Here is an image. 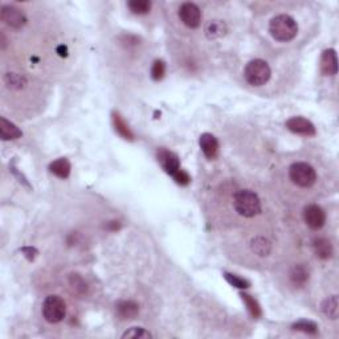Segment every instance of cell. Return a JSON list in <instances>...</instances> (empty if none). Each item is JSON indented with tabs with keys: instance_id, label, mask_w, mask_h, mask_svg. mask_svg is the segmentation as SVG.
Instances as JSON below:
<instances>
[{
	"instance_id": "6da1fadb",
	"label": "cell",
	"mask_w": 339,
	"mask_h": 339,
	"mask_svg": "<svg viewBox=\"0 0 339 339\" xmlns=\"http://www.w3.org/2000/svg\"><path fill=\"white\" fill-rule=\"evenodd\" d=\"M269 32L277 42H290L297 36V22L289 15H278L270 20Z\"/></svg>"
},
{
	"instance_id": "7a4b0ae2",
	"label": "cell",
	"mask_w": 339,
	"mask_h": 339,
	"mask_svg": "<svg viewBox=\"0 0 339 339\" xmlns=\"http://www.w3.org/2000/svg\"><path fill=\"white\" fill-rule=\"evenodd\" d=\"M235 209L244 217H254L261 212V202L251 190H241L235 195Z\"/></svg>"
},
{
	"instance_id": "3957f363",
	"label": "cell",
	"mask_w": 339,
	"mask_h": 339,
	"mask_svg": "<svg viewBox=\"0 0 339 339\" xmlns=\"http://www.w3.org/2000/svg\"><path fill=\"white\" fill-rule=\"evenodd\" d=\"M270 68L268 65V63L260 58H256V60H252L247 64L244 70V76L245 79L248 83L253 86H261L265 85L270 78Z\"/></svg>"
},
{
	"instance_id": "277c9868",
	"label": "cell",
	"mask_w": 339,
	"mask_h": 339,
	"mask_svg": "<svg viewBox=\"0 0 339 339\" xmlns=\"http://www.w3.org/2000/svg\"><path fill=\"white\" fill-rule=\"evenodd\" d=\"M289 176H290V179L295 186L301 188L311 187L317 181L315 170L305 162L293 163L289 168Z\"/></svg>"
},
{
	"instance_id": "5b68a950",
	"label": "cell",
	"mask_w": 339,
	"mask_h": 339,
	"mask_svg": "<svg viewBox=\"0 0 339 339\" xmlns=\"http://www.w3.org/2000/svg\"><path fill=\"white\" fill-rule=\"evenodd\" d=\"M67 306L58 295H48L43 302V315L49 324H58L65 318Z\"/></svg>"
},
{
	"instance_id": "8992f818",
	"label": "cell",
	"mask_w": 339,
	"mask_h": 339,
	"mask_svg": "<svg viewBox=\"0 0 339 339\" xmlns=\"http://www.w3.org/2000/svg\"><path fill=\"white\" fill-rule=\"evenodd\" d=\"M179 17L188 28H197L202 23V12L199 7L190 2L182 4L179 8Z\"/></svg>"
},
{
	"instance_id": "52a82bcc",
	"label": "cell",
	"mask_w": 339,
	"mask_h": 339,
	"mask_svg": "<svg viewBox=\"0 0 339 339\" xmlns=\"http://www.w3.org/2000/svg\"><path fill=\"white\" fill-rule=\"evenodd\" d=\"M304 219L309 228L317 231V229H321L325 225L326 213L317 204H310V206H308L304 209Z\"/></svg>"
},
{
	"instance_id": "ba28073f",
	"label": "cell",
	"mask_w": 339,
	"mask_h": 339,
	"mask_svg": "<svg viewBox=\"0 0 339 339\" xmlns=\"http://www.w3.org/2000/svg\"><path fill=\"white\" fill-rule=\"evenodd\" d=\"M2 20L6 23L7 26L12 27V28H22L26 26L27 17L22 10L16 8L13 6H3L2 7Z\"/></svg>"
},
{
	"instance_id": "9c48e42d",
	"label": "cell",
	"mask_w": 339,
	"mask_h": 339,
	"mask_svg": "<svg viewBox=\"0 0 339 339\" xmlns=\"http://www.w3.org/2000/svg\"><path fill=\"white\" fill-rule=\"evenodd\" d=\"M158 161L159 163L162 165V167L165 168V171L167 174H170L171 176H174L179 170H181V162H179V158H177L176 154L174 152L168 151L166 149H161L158 151Z\"/></svg>"
},
{
	"instance_id": "30bf717a",
	"label": "cell",
	"mask_w": 339,
	"mask_h": 339,
	"mask_svg": "<svg viewBox=\"0 0 339 339\" xmlns=\"http://www.w3.org/2000/svg\"><path fill=\"white\" fill-rule=\"evenodd\" d=\"M286 127L294 134H301V135L311 136L315 134V127L310 121L302 117H293L286 122Z\"/></svg>"
},
{
	"instance_id": "8fae6325",
	"label": "cell",
	"mask_w": 339,
	"mask_h": 339,
	"mask_svg": "<svg viewBox=\"0 0 339 339\" xmlns=\"http://www.w3.org/2000/svg\"><path fill=\"white\" fill-rule=\"evenodd\" d=\"M200 149L204 152V155L208 159H215L219 154V142L216 136L209 133H204L200 135Z\"/></svg>"
},
{
	"instance_id": "7c38bea8",
	"label": "cell",
	"mask_w": 339,
	"mask_h": 339,
	"mask_svg": "<svg viewBox=\"0 0 339 339\" xmlns=\"http://www.w3.org/2000/svg\"><path fill=\"white\" fill-rule=\"evenodd\" d=\"M321 70L326 76H334L338 72V60L334 49H327L321 58Z\"/></svg>"
},
{
	"instance_id": "4fadbf2b",
	"label": "cell",
	"mask_w": 339,
	"mask_h": 339,
	"mask_svg": "<svg viewBox=\"0 0 339 339\" xmlns=\"http://www.w3.org/2000/svg\"><path fill=\"white\" fill-rule=\"evenodd\" d=\"M115 310L121 320H134L139 313V306L134 301H119Z\"/></svg>"
},
{
	"instance_id": "5bb4252c",
	"label": "cell",
	"mask_w": 339,
	"mask_h": 339,
	"mask_svg": "<svg viewBox=\"0 0 339 339\" xmlns=\"http://www.w3.org/2000/svg\"><path fill=\"white\" fill-rule=\"evenodd\" d=\"M22 135V130H20L15 124H12L10 121H7L4 117L0 118V136H2V139H17V138H20Z\"/></svg>"
},
{
	"instance_id": "9a60e30c",
	"label": "cell",
	"mask_w": 339,
	"mask_h": 339,
	"mask_svg": "<svg viewBox=\"0 0 339 339\" xmlns=\"http://www.w3.org/2000/svg\"><path fill=\"white\" fill-rule=\"evenodd\" d=\"M313 248L317 257H320L322 260H327V258H330L331 254H333V245H331V243H330L327 238H315Z\"/></svg>"
},
{
	"instance_id": "2e32d148",
	"label": "cell",
	"mask_w": 339,
	"mask_h": 339,
	"mask_svg": "<svg viewBox=\"0 0 339 339\" xmlns=\"http://www.w3.org/2000/svg\"><path fill=\"white\" fill-rule=\"evenodd\" d=\"M49 170L56 176L61 177V179H67L70 174V163L67 158H60L49 165Z\"/></svg>"
},
{
	"instance_id": "e0dca14e",
	"label": "cell",
	"mask_w": 339,
	"mask_h": 339,
	"mask_svg": "<svg viewBox=\"0 0 339 339\" xmlns=\"http://www.w3.org/2000/svg\"><path fill=\"white\" fill-rule=\"evenodd\" d=\"M289 277L294 285L302 286L309 281V270L304 265H295L289 273Z\"/></svg>"
},
{
	"instance_id": "ac0fdd59",
	"label": "cell",
	"mask_w": 339,
	"mask_h": 339,
	"mask_svg": "<svg viewBox=\"0 0 339 339\" xmlns=\"http://www.w3.org/2000/svg\"><path fill=\"white\" fill-rule=\"evenodd\" d=\"M227 33V26H225L224 22H220V20H212L209 22L206 27V35L209 38H217L222 37Z\"/></svg>"
},
{
	"instance_id": "d6986e66",
	"label": "cell",
	"mask_w": 339,
	"mask_h": 339,
	"mask_svg": "<svg viewBox=\"0 0 339 339\" xmlns=\"http://www.w3.org/2000/svg\"><path fill=\"white\" fill-rule=\"evenodd\" d=\"M252 251L261 257H265L272 251V245L265 237H256L252 240Z\"/></svg>"
},
{
	"instance_id": "ffe728a7",
	"label": "cell",
	"mask_w": 339,
	"mask_h": 339,
	"mask_svg": "<svg viewBox=\"0 0 339 339\" xmlns=\"http://www.w3.org/2000/svg\"><path fill=\"white\" fill-rule=\"evenodd\" d=\"M322 311L325 315L331 320H336L338 318V297L333 295V297L327 298L322 302Z\"/></svg>"
},
{
	"instance_id": "44dd1931",
	"label": "cell",
	"mask_w": 339,
	"mask_h": 339,
	"mask_svg": "<svg viewBox=\"0 0 339 339\" xmlns=\"http://www.w3.org/2000/svg\"><path fill=\"white\" fill-rule=\"evenodd\" d=\"M127 6L135 15H146L151 10V2L149 0H131Z\"/></svg>"
},
{
	"instance_id": "7402d4cb",
	"label": "cell",
	"mask_w": 339,
	"mask_h": 339,
	"mask_svg": "<svg viewBox=\"0 0 339 339\" xmlns=\"http://www.w3.org/2000/svg\"><path fill=\"white\" fill-rule=\"evenodd\" d=\"M113 121H114L115 130H117V133L119 134V135L124 136L125 139H130V141L133 139L134 138L133 133H131V130L129 129V126L125 124V121L121 118V115L118 114V113H114V114H113Z\"/></svg>"
},
{
	"instance_id": "603a6c76",
	"label": "cell",
	"mask_w": 339,
	"mask_h": 339,
	"mask_svg": "<svg viewBox=\"0 0 339 339\" xmlns=\"http://www.w3.org/2000/svg\"><path fill=\"white\" fill-rule=\"evenodd\" d=\"M240 295H241V298H243V301L245 302V305H247V308H248V310H249V313H251L254 318L260 317L261 308H260V305L257 304L256 300L252 298V295L245 294V293H241Z\"/></svg>"
},
{
	"instance_id": "cb8c5ba5",
	"label": "cell",
	"mask_w": 339,
	"mask_h": 339,
	"mask_svg": "<svg viewBox=\"0 0 339 339\" xmlns=\"http://www.w3.org/2000/svg\"><path fill=\"white\" fill-rule=\"evenodd\" d=\"M293 330L302 331V333L306 334H317L318 326L311 321H300V322L293 325Z\"/></svg>"
},
{
	"instance_id": "d4e9b609",
	"label": "cell",
	"mask_w": 339,
	"mask_h": 339,
	"mask_svg": "<svg viewBox=\"0 0 339 339\" xmlns=\"http://www.w3.org/2000/svg\"><path fill=\"white\" fill-rule=\"evenodd\" d=\"M225 280L231 284L232 286H235V288L238 289H247L251 286V284L244 278H240V277L235 276V274H229V273H224Z\"/></svg>"
},
{
	"instance_id": "484cf974",
	"label": "cell",
	"mask_w": 339,
	"mask_h": 339,
	"mask_svg": "<svg viewBox=\"0 0 339 339\" xmlns=\"http://www.w3.org/2000/svg\"><path fill=\"white\" fill-rule=\"evenodd\" d=\"M165 73H166V65L162 60H156L155 63L152 64V68H151L152 79L159 81V79L163 78Z\"/></svg>"
},
{
	"instance_id": "4316f807",
	"label": "cell",
	"mask_w": 339,
	"mask_h": 339,
	"mask_svg": "<svg viewBox=\"0 0 339 339\" xmlns=\"http://www.w3.org/2000/svg\"><path fill=\"white\" fill-rule=\"evenodd\" d=\"M122 338H151V334L142 327H133L122 335Z\"/></svg>"
},
{
	"instance_id": "83f0119b",
	"label": "cell",
	"mask_w": 339,
	"mask_h": 339,
	"mask_svg": "<svg viewBox=\"0 0 339 339\" xmlns=\"http://www.w3.org/2000/svg\"><path fill=\"white\" fill-rule=\"evenodd\" d=\"M7 78L10 79V86H12V88L22 89L23 86H24V84H26V79L23 78L22 76H19V74L10 73L7 76Z\"/></svg>"
},
{
	"instance_id": "f1b7e54d",
	"label": "cell",
	"mask_w": 339,
	"mask_h": 339,
	"mask_svg": "<svg viewBox=\"0 0 339 339\" xmlns=\"http://www.w3.org/2000/svg\"><path fill=\"white\" fill-rule=\"evenodd\" d=\"M172 177H174L175 182H176L177 184H181V186H187V184L191 182L190 175H188L187 172L184 171V170H182V168Z\"/></svg>"
},
{
	"instance_id": "f546056e",
	"label": "cell",
	"mask_w": 339,
	"mask_h": 339,
	"mask_svg": "<svg viewBox=\"0 0 339 339\" xmlns=\"http://www.w3.org/2000/svg\"><path fill=\"white\" fill-rule=\"evenodd\" d=\"M70 285L73 286L76 290H81V292L85 290V286H86L85 282L83 281V278L77 276V274H72V277H70Z\"/></svg>"
},
{
	"instance_id": "4dcf8cb0",
	"label": "cell",
	"mask_w": 339,
	"mask_h": 339,
	"mask_svg": "<svg viewBox=\"0 0 339 339\" xmlns=\"http://www.w3.org/2000/svg\"><path fill=\"white\" fill-rule=\"evenodd\" d=\"M23 252L26 253V256L28 257V260H31V261L35 258L36 253H37L36 249H33V248H23Z\"/></svg>"
},
{
	"instance_id": "1f68e13d",
	"label": "cell",
	"mask_w": 339,
	"mask_h": 339,
	"mask_svg": "<svg viewBox=\"0 0 339 339\" xmlns=\"http://www.w3.org/2000/svg\"><path fill=\"white\" fill-rule=\"evenodd\" d=\"M57 52H58V54H60V56H67V53H68V49H67V47H63V45H61V47H58V49H57Z\"/></svg>"
}]
</instances>
